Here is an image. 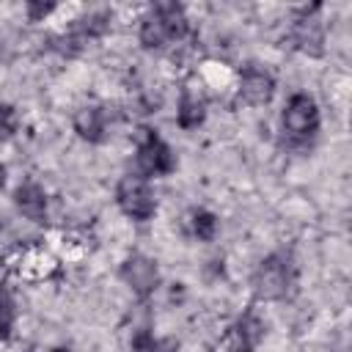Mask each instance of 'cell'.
Segmentation results:
<instances>
[{
  "label": "cell",
  "instance_id": "cell-13",
  "mask_svg": "<svg viewBox=\"0 0 352 352\" xmlns=\"http://www.w3.org/2000/svg\"><path fill=\"white\" fill-rule=\"evenodd\" d=\"M11 204L30 223L44 226L50 220V195H47V190H44V184L38 179H30V176L22 179L11 190Z\"/></svg>",
  "mask_w": 352,
  "mask_h": 352
},
{
  "label": "cell",
  "instance_id": "cell-7",
  "mask_svg": "<svg viewBox=\"0 0 352 352\" xmlns=\"http://www.w3.org/2000/svg\"><path fill=\"white\" fill-rule=\"evenodd\" d=\"M110 28H113V11L110 8L82 11L69 22V28L60 36H55V50L63 55H77L85 44L104 38L110 33Z\"/></svg>",
  "mask_w": 352,
  "mask_h": 352
},
{
  "label": "cell",
  "instance_id": "cell-10",
  "mask_svg": "<svg viewBox=\"0 0 352 352\" xmlns=\"http://www.w3.org/2000/svg\"><path fill=\"white\" fill-rule=\"evenodd\" d=\"M267 336V322L256 305H248L220 336L217 352H256Z\"/></svg>",
  "mask_w": 352,
  "mask_h": 352
},
{
  "label": "cell",
  "instance_id": "cell-6",
  "mask_svg": "<svg viewBox=\"0 0 352 352\" xmlns=\"http://www.w3.org/2000/svg\"><path fill=\"white\" fill-rule=\"evenodd\" d=\"M322 14H324V3H311L292 11L289 41L305 58H324L327 52V25Z\"/></svg>",
  "mask_w": 352,
  "mask_h": 352
},
{
  "label": "cell",
  "instance_id": "cell-17",
  "mask_svg": "<svg viewBox=\"0 0 352 352\" xmlns=\"http://www.w3.org/2000/svg\"><path fill=\"white\" fill-rule=\"evenodd\" d=\"M16 319H19L16 297H14V292L3 283V286H0V341H8V338L14 336Z\"/></svg>",
  "mask_w": 352,
  "mask_h": 352
},
{
  "label": "cell",
  "instance_id": "cell-1",
  "mask_svg": "<svg viewBox=\"0 0 352 352\" xmlns=\"http://www.w3.org/2000/svg\"><path fill=\"white\" fill-rule=\"evenodd\" d=\"M190 36L187 8L176 0H160L146 6L138 19V44L146 52H162Z\"/></svg>",
  "mask_w": 352,
  "mask_h": 352
},
{
  "label": "cell",
  "instance_id": "cell-16",
  "mask_svg": "<svg viewBox=\"0 0 352 352\" xmlns=\"http://www.w3.org/2000/svg\"><path fill=\"white\" fill-rule=\"evenodd\" d=\"M129 352H179V338L154 336L151 327H138L129 336Z\"/></svg>",
  "mask_w": 352,
  "mask_h": 352
},
{
  "label": "cell",
  "instance_id": "cell-14",
  "mask_svg": "<svg viewBox=\"0 0 352 352\" xmlns=\"http://www.w3.org/2000/svg\"><path fill=\"white\" fill-rule=\"evenodd\" d=\"M187 231L195 242H214L220 234V217L206 206H192L187 214Z\"/></svg>",
  "mask_w": 352,
  "mask_h": 352
},
{
  "label": "cell",
  "instance_id": "cell-22",
  "mask_svg": "<svg viewBox=\"0 0 352 352\" xmlns=\"http://www.w3.org/2000/svg\"><path fill=\"white\" fill-rule=\"evenodd\" d=\"M50 352H74V346L72 344H55V346H50Z\"/></svg>",
  "mask_w": 352,
  "mask_h": 352
},
{
  "label": "cell",
  "instance_id": "cell-11",
  "mask_svg": "<svg viewBox=\"0 0 352 352\" xmlns=\"http://www.w3.org/2000/svg\"><path fill=\"white\" fill-rule=\"evenodd\" d=\"M74 135L88 146H102L110 138V110L99 102H85L72 113Z\"/></svg>",
  "mask_w": 352,
  "mask_h": 352
},
{
  "label": "cell",
  "instance_id": "cell-8",
  "mask_svg": "<svg viewBox=\"0 0 352 352\" xmlns=\"http://www.w3.org/2000/svg\"><path fill=\"white\" fill-rule=\"evenodd\" d=\"M118 280L132 292V297H138L140 302H148L162 283V272L157 258H151L143 250H132L118 264Z\"/></svg>",
  "mask_w": 352,
  "mask_h": 352
},
{
  "label": "cell",
  "instance_id": "cell-5",
  "mask_svg": "<svg viewBox=\"0 0 352 352\" xmlns=\"http://www.w3.org/2000/svg\"><path fill=\"white\" fill-rule=\"evenodd\" d=\"M113 198H116V206L118 212L132 220V223H148L154 220L160 204H157V192H154V184L143 176H138L135 170H126L118 176L116 182V190H113Z\"/></svg>",
  "mask_w": 352,
  "mask_h": 352
},
{
  "label": "cell",
  "instance_id": "cell-15",
  "mask_svg": "<svg viewBox=\"0 0 352 352\" xmlns=\"http://www.w3.org/2000/svg\"><path fill=\"white\" fill-rule=\"evenodd\" d=\"M55 270H58V258L50 250H44V248L28 250L25 258H22V264H19V275L28 278V280H44Z\"/></svg>",
  "mask_w": 352,
  "mask_h": 352
},
{
  "label": "cell",
  "instance_id": "cell-2",
  "mask_svg": "<svg viewBox=\"0 0 352 352\" xmlns=\"http://www.w3.org/2000/svg\"><path fill=\"white\" fill-rule=\"evenodd\" d=\"M297 289V264L289 250H272L250 272L253 302H283Z\"/></svg>",
  "mask_w": 352,
  "mask_h": 352
},
{
  "label": "cell",
  "instance_id": "cell-4",
  "mask_svg": "<svg viewBox=\"0 0 352 352\" xmlns=\"http://www.w3.org/2000/svg\"><path fill=\"white\" fill-rule=\"evenodd\" d=\"M179 168V157L173 151V146L151 126H146L140 135H138V143H135V162H132V170L148 182L154 179H165L170 173H176Z\"/></svg>",
  "mask_w": 352,
  "mask_h": 352
},
{
  "label": "cell",
  "instance_id": "cell-23",
  "mask_svg": "<svg viewBox=\"0 0 352 352\" xmlns=\"http://www.w3.org/2000/svg\"><path fill=\"white\" fill-rule=\"evenodd\" d=\"M25 352H36V349H25Z\"/></svg>",
  "mask_w": 352,
  "mask_h": 352
},
{
  "label": "cell",
  "instance_id": "cell-19",
  "mask_svg": "<svg viewBox=\"0 0 352 352\" xmlns=\"http://www.w3.org/2000/svg\"><path fill=\"white\" fill-rule=\"evenodd\" d=\"M22 11H25V19L28 22L38 25V22H50V16L60 11V3H52V0H28L22 6Z\"/></svg>",
  "mask_w": 352,
  "mask_h": 352
},
{
  "label": "cell",
  "instance_id": "cell-12",
  "mask_svg": "<svg viewBox=\"0 0 352 352\" xmlns=\"http://www.w3.org/2000/svg\"><path fill=\"white\" fill-rule=\"evenodd\" d=\"M209 116V96L204 82H184L176 102V126L182 132H195L206 124Z\"/></svg>",
  "mask_w": 352,
  "mask_h": 352
},
{
  "label": "cell",
  "instance_id": "cell-21",
  "mask_svg": "<svg viewBox=\"0 0 352 352\" xmlns=\"http://www.w3.org/2000/svg\"><path fill=\"white\" fill-rule=\"evenodd\" d=\"M8 270H11V267H8V258H6V256H0V286L6 283V275H8Z\"/></svg>",
  "mask_w": 352,
  "mask_h": 352
},
{
  "label": "cell",
  "instance_id": "cell-9",
  "mask_svg": "<svg viewBox=\"0 0 352 352\" xmlns=\"http://www.w3.org/2000/svg\"><path fill=\"white\" fill-rule=\"evenodd\" d=\"M234 91H236V102L239 104H245V107H267L275 99L278 80L264 63L248 60L234 74Z\"/></svg>",
  "mask_w": 352,
  "mask_h": 352
},
{
  "label": "cell",
  "instance_id": "cell-20",
  "mask_svg": "<svg viewBox=\"0 0 352 352\" xmlns=\"http://www.w3.org/2000/svg\"><path fill=\"white\" fill-rule=\"evenodd\" d=\"M6 187H8V168H6V162L0 160V192H6Z\"/></svg>",
  "mask_w": 352,
  "mask_h": 352
},
{
  "label": "cell",
  "instance_id": "cell-3",
  "mask_svg": "<svg viewBox=\"0 0 352 352\" xmlns=\"http://www.w3.org/2000/svg\"><path fill=\"white\" fill-rule=\"evenodd\" d=\"M322 129V110L314 94L292 91L280 110V135L292 148H305L319 138Z\"/></svg>",
  "mask_w": 352,
  "mask_h": 352
},
{
  "label": "cell",
  "instance_id": "cell-18",
  "mask_svg": "<svg viewBox=\"0 0 352 352\" xmlns=\"http://www.w3.org/2000/svg\"><path fill=\"white\" fill-rule=\"evenodd\" d=\"M19 126H22V116H19L16 104L0 99V146L14 140L19 135Z\"/></svg>",
  "mask_w": 352,
  "mask_h": 352
}]
</instances>
